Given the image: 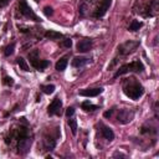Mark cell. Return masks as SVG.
Segmentation results:
<instances>
[{"mask_svg": "<svg viewBox=\"0 0 159 159\" xmlns=\"http://www.w3.org/2000/svg\"><path fill=\"white\" fill-rule=\"evenodd\" d=\"M123 92L125 93L127 97H129L132 99H138L139 97H142L144 94V88L134 78H130V80L125 81V83L123 86Z\"/></svg>", "mask_w": 159, "mask_h": 159, "instance_id": "obj_1", "label": "cell"}, {"mask_svg": "<svg viewBox=\"0 0 159 159\" xmlns=\"http://www.w3.org/2000/svg\"><path fill=\"white\" fill-rule=\"evenodd\" d=\"M143 70H144L143 63L139 60H135L130 63H127V65H123L122 67H119V70L114 73V77H119V76L125 75L128 72H142Z\"/></svg>", "mask_w": 159, "mask_h": 159, "instance_id": "obj_2", "label": "cell"}, {"mask_svg": "<svg viewBox=\"0 0 159 159\" xmlns=\"http://www.w3.org/2000/svg\"><path fill=\"white\" fill-rule=\"evenodd\" d=\"M19 11H20L24 16H26V17L34 20V21H41V19H39V17L36 16V14L32 11V9L27 5V2H26L25 0H20V2H19Z\"/></svg>", "mask_w": 159, "mask_h": 159, "instance_id": "obj_3", "label": "cell"}, {"mask_svg": "<svg viewBox=\"0 0 159 159\" xmlns=\"http://www.w3.org/2000/svg\"><path fill=\"white\" fill-rule=\"evenodd\" d=\"M138 46H139V42L138 41H127V42L122 43L118 47V50H119V53L120 55H128V53L133 52Z\"/></svg>", "mask_w": 159, "mask_h": 159, "instance_id": "obj_4", "label": "cell"}, {"mask_svg": "<svg viewBox=\"0 0 159 159\" xmlns=\"http://www.w3.org/2000/svg\"><path fill=\"white\" fill-rule=\"evenodd\" d=\"M31 147V138H29L27 135H24L21 138H19V143H17V149L20 154H26L29 152Z\"/></svg>", "mask_w": 159, "mask_h": 159, "instance_id": "obj_5", "label": "cell"}, {"mask_svg": "<svg viewBox=\"0 0 159 159\" xmlns=\"http://www.w3.org/2000/svg\"><path fill=\"white\" fill-rule=\"evenodd\" d=\"M134 117V112L133 111H129V109H120L118 116H117V120L122 124H125V123H129Z\"/></svg>", "mask_w": 159, "mask_h": 159, "instance_id": "obj_6", "label": "cell"}, {"mask_svg": "<svg viewBox=\"0 0 159 159\" xmlns=\"http://www.w3.org/2000/svg\"><path fill=\"white\" fill-rule=\"evenodd\" d=\"M61 107H62V101L57 97L52 101V103L48 106L47 108V113L50 116H53V114H60L61 113Z\"/></svg>", "mask_w": 159, "mask_h": 159, "instance_id": "obj_7", "label": "cell"}, {"mask_svg": "<svg viewBox=\"0 0 159 159\" xmlns=\"http://www.w3.org/2000/svg\"><path fill=\"white\" fill-rule=\"evenodd\" d=\"M111 4H112V0H102L101 5L98 6L97 11L94 12V17H102V16L107 12V10L109 9Z\"/></svg>", "mask_w": 159, "mask_h": 159, "instance_id": "obj_8", "label": "cell"}, {"mask_svg": "<svg viewBox=\"0 0 159 159\" xmlns=\"http://www.w3.org/2000/svg\"><path fill=\"white\" fill-rule=\"evenodd\" d=\"M103 92V88H87L83 91H80V96L83 97H97L98 94H101Z\"/></svg>", "mask_w": 159, "mask_h": 159, "instance_id": "obj_9", "label": "cell"}, {"mask_svg": "<svg viewBox=\"0 0 159 159\" xmlns=\"http://www.w3.org/2000/svg\"><path fill=\"white\" fill-rule=\"evenodd\" d=\"M31 63H32V66H34L36 70H39V71H42L43 68H46V67L50 65V62H48L47 60H39V58H32V60H31Z\"/></svg>", "mask_w": 159, "mask_h": 159, "instance_id": "obj_10", "label": "cell"}, {"mask_svg": "<svg viewBox=\"0 0 159 159\" xmlns=\"http://www.w3.org/2000/svg\"><path fill=\"white\" fill-rule=\"evenodd\" d=\"M92 47V41L91 40H81L77 43V51L78 52H87Z\"/></svg>", "mask_w": 159, "mask_h": 159, "instance_id": "obj_11", "label": "cell"}, {"mask_svg": "<svg viewBox=\"0 0 159 159\" xmlns=\"http://www.w3.org/2000/svg\"><path fill=\"white\" fill-rule=\"evenodd\" d=\"M102 135H103L107 140H113V138H114L113 130H112L111 128H108V127H103V128H102Z\"/></svg>", "mask_w": 159, "mask_h": 159, "instance_id": "obj_12", "label": "cell"}, {"mask_svg": "<svg viewBox=\"0 0 159 159\" xmlns=\"http://www.w3.org/2000/svg\"><path fill=\"white\" fill-rule=\"evenodd\" d=\"M87 62H88V58H86V57H75L73 61H72V65L75 67H82Z\"/></svg>", "mask_w": 159, "mask_h": 159, "instance_id": "obj_13", "label": "cell"}, {"mask_svg": "<svg viewBox=\"0 0 159 159\" xmlns=\"http://www.w3.org/2000/svg\"><path fill=\"white\" fill-rule=\"evenodd\" d=\"M45 36H46L47 39H50V40H57V39H61V37H62V34H61V32H56V31L50 30V31H46Z\"/></svg>", "mask_w": 159, "mask_h": 159, "instance_id": "obj_14", "label": "cell"}, {"mask_svg": "<svg viewBox=\"0 0 159 159\" xmlns=\"http://www.w3.org/2000/svg\"><path fill=\"white\" fill-rule=\"evenodd\" d=\"M67 63H68V61H67V58H65V57L61 58V60H58L57 63H56V70H57V71H63V70H66Z\"/></svg>", "mask_w": 159, "mask_h": 159, "instance_id": "obj_15", "label": "cell"}, {"mask_svg": "<svg viewBox=\"0 0 159 159\" xmlns=\"http://www.w3.org/2000/svg\"><path fill=\"white\" fill-rule=\"evenodd\" d=\"M97 108H98V107L94 106V104H92V103H89V101H84V102L82 103V109H84V111H87V112L94 111V109H97Z\"/></svg>", "mask_w": 159, "mask_h": 159, "instance_id": "obj_16", "label": "cell"}, {"mask_svg": "<svg viewBox=\"0 0 159 159\" xmlns=\"http://www.w3.org/2000/svg\"><path fill=\"white\" fill-rule=\"evenodd\" d=\"M16 60H17V65L20 66V68H21V70H24V71H30L29 65L26 63V61H25L22 57H17Z\"/></svg>", "mask_w": 159, "mask_h": 159, "instance_id": "obj_17", "label": "cell"}, {"mask_svg": "<svg viewBox=\"0 0 159 159\" xmlns=\"http://www.w3.org/2000/svg\"><path fill=\"white\" fill-rule=\"evenodd\" d=\"M142 22L140 21H137V20H133L132 21V24L129 25V31H137V30H139L140 27H142Z\"/></svg>", "mask_w": 159, "mask_h": 159, "instance_id": "obj_18", "label": "cell"}, {"mask_svg": "<svg viewBox=\"0 0 159 159\" xmlns=\"http://www.w3.org/2000/svg\"><path fill=\"white\" fill-rule=\"evenodd\" d=\"M41 89H42V92H43V93H46V94H51V93H53V92H55V86H53V84L42 86V87H41Z\"/></svg>", "mask_w": 159, "mask_h": 159, "instance_id": "obj_19", "label": "cell"}, {"mask_svg": "<svg viewBox=\"0 0 159 159\" xmlns=\"http://www.w3.org/2000/svg\"><path fill=\"white\" fill-rule=\"evenodd\" d=\"M68 125H70V128H71L72 134L75 135V134L77 133V120H76V119H68Z\"/></svg>", "mask_w": 159, "mask_h": 159, "instance_id": "obj_20", "label": "cell"}, {"mask_svg": "<svg viewBox=\"0 0 159 159\" xmlns=\"http://www.w3.org/2000/svg\"><path fill=\"white\" fill-rule=\"evenodd\" d=\"M14 48H15V43L9 45V46L5 48V56H10V55L14 52Z\"/></svg>", "mask_w": 159, "mask_h": 159, "instance_id": "obj_21", "label": "cell"}, {"mask_svg": "<svg viewBox=\"0 0 159 159\" xmlns=\"http://www.w3.org/2000/svg\"><path fill=\"white\" fill-rule=\"evenodd\" d=\"M43 14H45L46 16H51V15L53 14L52 7H51V6H45V7H43Z\"/></svg>", "mask_w": 159, "mask_h": 159, "instance_id": "obj_22", "label": "cell"}, {"mask_svg": "<svg viewBox=\"0 0 159 159\" xmlns=\"http://www.w3.org/2000/svg\"><path fill=\"white\" fill-rule=\"evenodd\" d=\"M73 114H75V108L73 107H68L67 111H66V116L67 117H72Z\"/></svg>", "mask_w": 159, "mask_h": 159, "instance_id": "obj_23", "label": "cell"}, {"mask_svg": "<svg viewBox=\"0 0 159 159\" xmlns=\"http://www.w3.org/2000/svg\"><path fill=\"white\" fill-rule=\"evenodd\" d=\"M4 83L7 84V86H11V84H14V81H12L11 77H5L4 78Z\"/></svg>", "mask_w": 159, "mask_h": 159, "instance_id": "obj_24", "label": "cell"}, {"mask_svg": "<svg viewBox=\"0 0 159 159\" xmlns=\"http://www.w3.org/2000/svg\"><path fill=\"white\" fill-rule=\"evenodd\" d=\"M65 47H71L72 46V41L70 40V39H66L65 41H63V43H62Z\"/></svg>", "mask_w": 159, "mask_h": 159, "instance_id": "obj_25", "label": "cell"}, {"mask_svg": "<svg viewBox=\"0 0 159 159\" xmlns=\"http://www.w3.org/2000/svg\"><path fill=\"white\" fill-rule=\"evenodd\" d=\"M113 112H114V109L112 108V109H109V111H107V112H104V114H103V116H104L106 118H109V117H111V116L113 114Z\"/></svg>", "mask_w": 159, "mask_h": 159, "instance_id": "obj_26", "label": "cell"}, {"mask_svg": "<svg viewBox=\"0 0 159 159\" xmlns=\"http://www.w3.org/2000/svg\"><path fill=\"white\" fill-rule=\"evenodd\" d=\"M7 2V0H0V6H4Z\"/></svg>", "mask_w": 159, "mask_h": 159, "instance_id": "obj_27", "label": "cell"}, {"mask_svg": "<svg viewBox=\"0 0 159 159\" xmlns=\"http://www.w3.org/2000/svg\"><path fill=\"white\" fill-rule=\"evenodd\" d=\"M36 1H37V0H36Z\"/></svg>", "mask_w": 159, "mask_h": 159, "instance_id": "obj_28", "label": "cell"}]
</instances>
